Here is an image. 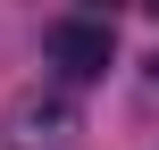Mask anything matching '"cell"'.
Segmentation results:
<instances>
[{"mask_svg": "<svg viewBox=\"0 0 159 150\" xmlns=\"http://www.w3.org/2000/svg\"><path fill=\"white\" fill-rule=\"evenodd\" d=\"M42 58H50L67 84H101L109 58H117V33H109V17H59V25L42 33Z\"/></svg>", "mask_w": 159, "mask_h": 150, "instance_id": "6da1fadb", "label": "cell"}, {"mask_svg": "<svg viewBox=\"0 0 159 150\" xmlns=\"http://www.w3.org/2000/svg\"><path fill=\"white\" fill-rule=\"evenodd\" d=\"M67 134H75V109L59 92H25L8 109V150H67Z\"/></svg>", "mask_w": 159, "mask_h": 150, "instance_id": "7a4b0ae2", "label": "cell"}]
</instances>
